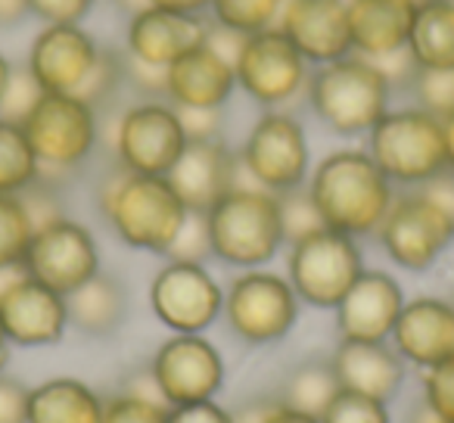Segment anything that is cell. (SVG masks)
<instances>
[{"label":"cell","instance_id":"b9f144b4","mask_svg":"<svg viewBox=\"0 0 454 423\" xmlns=\"http://www.w3.org/2000/svg\"><path fill=\"white\" fill-rule=\"evenodd\" d=\"M28 389L32 386L0 371V423H28Z\"/></svg>","mask_w":454,"mask_h":423},{"label":"cell","instance_id":"11a10c76","mask_svg":"<svg viewBox=\"0 0 454 423\" xmlns=\"http://www.w3.org/2000/svg\"><path fill=\"white\" fill-rule=\"evenodd\" d=\"M10 340H7V333H4V324H0V371H4V364L10 361Z\"/></svg>","mask_w":454,"mask_h":423},{"label":"cell","instance_id":"6da1fadb","mask_svg":"<svg viewBox=\"0 0 454 423\" xmlns=\"http://www.w3.org/2000/svg\"><path fill=\"white\" fill-rule=\"evenodd\" d=\"M305 190L324 224L355 240L373 237L398 196V187L380 171L364 146H340L311 165Z\"/></svg>","mask_w":454,"mask_h":423},{"label":"cell","instance_id":"d4e9b609","mask_svg":"<svg viewBox=\"0 0 454 423\" xmlns=\"http://www.w3.org/2000/svg\"><path fill=\"white\" fill-rule=\"evenodd\" d=\"M417 4L411 0H348L352 51L358 57L380 59L408 47Z\"/></svg>","mask_w":454,"mask_h":423},{"label":"cell","instance_id":"83f0119b","mask_svg":"<svg viewBox=\"0 0 454 423\" xmlns=\"http://www.w3.org/2000/svg\"><path fill=\"white\" fill-rule=\"evenodd\" d=\"M408 51L420 69H454V4L427 0L414 13Z\"/></svg>","mask_w":454,"mask_h":423},{"label":"cell","instance_id":"52a82bcc","mask_svg":"<svg viewBox=\"0 0 454 423\" xmlns=\"http://www.w3.org/2000/svg\"><path fill=\"white\" fill-rule=\"evenodd\" d=\"M22 128L41 162V177L59 184L94 156L100 144V109L75 94H44Z\"/></svg>","mask_w":454,"mask_h":423},{"label":"cell","instance_id":"4fadbf2b","mask_svg":"<svg viewBox=\"0 0 454 423\" xmlns=\"http://www.w3.org/2000/svg\"><path fill=\"white\" fill-rule=\"evenodd\" d=\"M224 284L202 262H175L150 280V311L168 333H208L221 321Z\"/></svg>","mask_w":454,"mask_h":423},{"label":"cell","instance_id":"30bf717a","mask_svg":"<svg viewBox=\"0 0 454 423\" xmlns=\"http://www.w3.org/2000/svg\"><path fill=\"white\" fill-rule=\"evenodd\" d=\"M383 255L408 274H427L454 243V218L423 190H398L373 234Z\"/></svg>","mask_w":454,"mask_h":423},{"label":"cell","instance_id":"484cf974","mask_svg":"<svg viewBox=\"0 0 454 423\" xmlns=\"http://www.w3.org/2000/svg\"><path fill=\"white\" fill-rule=\"evenodd\" d=\"M106 396L88 380L51 377L28 389V423H100Z\"/></svg>","mask_w":454,"mask_h":423},{"label":"cell","instance_id":"6f0895ef","mask_svg":"<svg viewBox=\"0 0 454 423\" xmlns=\"http://www.w3.org/2000/svg\"><path fill=\"white\" fill-rule=\"evenodd\" d=\"M411 4H417V7H420V4H427V0H411Z\"/></svg>","mask_w":454,"mask_h":423},{"label":"cell","instance_id":"9a60e30c","mask_svg":"<svg viewBox=\"0 0 454 423\" xmlns=\"http://www.w3.org/2000/svg\"><path fill=\"white\" fill-rule=\"evenodd\" d=\"M22 268L38 284L51 286L63 296H72L78 286H84L103 271L100 243L88 224L69 215L53 218V222L35 228Z\"/></svg>","mask_w":454,"mask_h":423},{"label":"cell","instance_id":"9c48e42d","mask_svg":"<svg viewBox=\"0 0 454 423\" xmlns=\"http://www.w3.org/2000/svg\"><path fill=\"white\" fill-rule=\"evenodd\" d=\"M237 156L243 181L278 196L305 187L311 175L309 131L290 109H262Z\"/></svg>","mask_w":454,"mask_h":423},{"label":"cell","instance_id":"4dcf8cb0","mask_svg":"<svg viewBox=\"0 0 454 423\" xmlns=\"http://www.w3.org/2000/svg\"><path fill=\"white\" fill-rule=\"evenodd\" d=\"M168 404L159 398L146 367L140 371V380L125 386L121 392L106 398L100 423H168Z\"/></svg>","mask_w":454,"mask_h":423},{"label":"cell","instance_id":"5b68a950","mask_svg":"<svg viewBox=\"0 0 454 423\" xmlns=\"http://www.w3.org/2000/svg\"><path fill=\"white\" fill-rule=\"evenodd\" d=\"M364 150L398 190H417L448 171L442 119L414 103L389 109L364 137Z\"/></svg>","mask_w":454,"mask_h":423},{"label":"cell","instance_id":"ffe728a7","mask_svg":"<svg viewBox=\"0 0 454 423\" xmlns=\"http://www.w3.org/2000/svg\"><path fill=\"white\" fill-rule=\"evenodd\" d=\"M278 28L311 66H327L355 53L348 0H286Z\"/></svg>","mask_w":454,"mask_h":423},{"label":"cell","instance_id":"f35d334b","mask_svg":"<svg viewBox=\"0 0 454 423\" xmlns=\"http://www.w3.org/2000/svg\"><path fill=\"white\" fill-rule=\"evenodd\" d=\"M41 97H44V90H41V84L32 78V72H28L26 66H16L13 78H10V84H7V94H4V103H0V119L22 125V121L32 115V109L38 106Z\"/></svg>","mask_w":454,"mask_h":423},{"label":"cell","instance_id":"1f68e13d","mask_svg":"<svg viewBox=\"0 0 454 423\" xmlns=\"http://www.w3.org/2000/svg\"><path fill=\"white\" fill-rule=\"evenodd\" d=\"M35 222L22 196L0 193V268H20L26 262Z\"/></svg>","mask_w":454,"mask_h":423},{"label":"cell","instance_id":"db71d44e","mask_svg":"<svg viewBox=\"0 0 454 423\" xmlns=\"http://www.w3.org/2000/svg\"><path fill=\"white\" fill-rule=\"evenodd\" d=\"M13 69L16 66L0 53V103H4V94H7V84H10V78H13Z\"/></svg>","mask_w":454,"mask_h":423},{"label":"cell","instance_id":"7402d4cb","mask_svg":"<svg viewBox=\"0 0 454 423\" xmlns=\"http://www.w3.org/2000/svg\"><path fill=\"white\" fill-rule=\"evenodd\" d=\"M206 32V16H184L171 13V10L146 7L140 13L128 16L125 57L146 66H156V69H168L177 57H184L196 44H202Z\"/></svg>","mask_w":454,"mask_h":423},{"label":"cell","instance_id":"7c38bea8","mask_svg":"<svg viewBox=\"0 0 454 423\" xmlns=\"http://www.w3.org/2000/svg\"><path fill=\"white\" fill-rule=\"evenodd\" d=\"M146 373L159 398L177 408L218 398L227 383V361L208 333H168L153 352Z\"/></svg>","mask_w":454,"mask_h":423},{"label":"cell","instance_id":"d6986e66","mask_svg":"<svg viewBox=\"0 0 454 423\" xmlns=\"http://www.w3.org/2000/svg\"><path fill=\"white\" fill-rule=\"evenodd\" d=\"M165 177L175 187V193L181 196L187 212L206 215L221 196L231 193L243 181L240 156H237V150L227 146L224 137L187 140L181 159Z\"/></svg>","mask_w":454,"mask_h":423},{"label":"cell","instance_id":"c3c4849f","mask_svg":"<svg viewBox=\"0 0 454 423\" xmlns=\"http://www.w3.org/2000/svg\"><path fill=\"white\" fill-rule=\"evenodd\" d=\"M417 190H423L429 200L439 202L448 215L454 218V171H442L439 177H433V181L423 184V187H417Z\"/></svg>","mask_w":454,"mask_h":423},{"label":"cell","instance_id":"8fae6325","mask_svg":"<svg viewBox=\"0 0 454 423\" xmlns=\"http://www.w3.org/2000/svg\"><path fill=\"white\" fill-rule=\"evenodd\" d=\"M234 72L237 88L262 109H290L296 100H305L315 66L274 26L247 35Z\"/></svg>","mask_w":454,"mask_h":423},{"label":"cell","instance_id":"4316f807","mask_svg":"<svg viewBox=\"0 0 454 423\" xmlns=\"http://www.w3.org/2000/svg\"><path fill=\"white\" fill-rule=\"evenodd\" d=\"M69 302V327H75L84 336H113L128 317V290L119 278L100 271L84 286H78Z\"/></svg>","mask_w":454,"mask_h":423},{"label":"cell","instance_id":"f546056e","mask_svg":"<svg viewBox=\"0 0 454 423\" xmlns=\"http://www.w3.org/2000/svg\"><path fill=\"white\" fill-rule=\"evenodd\" d=\"M41 181V162L35 156L28 134L16 121L0 119V193L22 196Z\"/></svg>","mask_w":454,"mask_h":423},{"label":"cell","instance_id":"cb8c5ba5","mask_svg":"<svg viewBox=\"0 0 454 423\" xmlns=\"http://www.w3.org/2000/svg\"><path fill=\"white\" fill-rule=\"evenodd\" d=\"M330 367L342 389L361 392V396L392 402L402 392L411 367L402 355L392 349V342H355L340 340L330 352Z\"/></svg>","mask_w":454,"mask_h":423},{"label":"cell","instance_id":"7a4b0ae2","mask_svg":"<svg viewBox=\"0 0 454 423\" xmlns=\"http://www.w3.org/2000/svg\"><path fill=\"white\" fill-rule=\"evenodd\" d=\"M97 208L121 247L162 259L190 215L168 177L137 175L119 165L97 187Z\"/></svg>","mask_w":454,"mask_h":423},{"label":"cell","instance_id":"60d3db41","mask_svg":"<svg viewBox=\"0 0 454 423\" xmlns=\"http://www.w3.org/2000/svg\"><path fill=\"white\" fill-rule=\"evenodd\" d=\"M97 0H28L32 16L44 26H82Z\"/></svg>","mask_w":454,"mask_h":423},{"label":"cell","instance_id":"f1b7e54d","mask_svg":"<svg viewBox=\"0 0 454 423\" xmlns=\"http://www.w3.org/2000/svg\"><path fill=\"white\" fill-rule=\"evenodd\" d=\"M340 389L342 386L336 380L333 367H330V358H315L293 367L290 377L284 380V386H280V392L274 398L296 411H305L311 417H321Z\"/></svg>","mask_w":454,"mask_h":423},{"label":"cell","instance_id":"7bdbcfd3","mask_svg":"<svg viewBox=\"0 0 454 423\" xmlns=\"http://www.w3.org/2000/svg\"><path fill=\"white\" fill-rule=\"evenodd\" d=\"M125 84H131L137 94H144V100H165V69L125 57Z\"/></svg>","mask_w":454,"mask_h":423},{"label":"cell","instance_id":"ee69618b","mask_svg":"<svg viewBox=\"0 0 454 423\" xmlns=\"http://www.w3.org/2000/svg\"><path fill=\"white\" fill-rule=\"evenodd\" d=\"M371 63L383 72L392 90H411L417 72H420V66L414 63L408 47H404V51H395V53H386V57H380V59H371Z\"/></svg>","mask_w":454,"mask_h":423},{"label":"cell","instance_id":"277c9868","mask_svg":"<svg viewBox=\"0 0 454 423\" xmlns=\"http://www.w3.org/2000/svg\"><path fill=\"white\" fill-rule=\"evenodd\" d=\"M305 103L315 119L336 137H367L389 113L392 88L367 57L348 53L327 66H315Z\"/></svg>","mask_w":454,"mask_h":423},{"label":"cell","instance_id":"3957f363","mask_svg":"<svg viewBox=\"0 0 454 423\" xmlns=\"http://www.w3.org/2000/svg\"><path fill=\"white\" fill-rule=\"evenodd\" d=\"M212 259L234 271L268 268L280 253H286L280 196L240 181L206 212Z\"/></svg>","mask_w":454,"mask_h":423},{"label":"cell","instance_id":"5bb4252c","mask_svg":"<svg viewBox=\"0 0 454 423\" xmlns=\"http://www.w3.org/2000/svg\"><path fill=\"white\" fill-rule=\"evenodd\" d=\"M187 146L181 115L168 100H140L113 125L115 165L137 175L165 177Z\"/></svg>","mask_w":454,"mask_h":423},{"label":"cell","instance_id":"d590c367","mask_svg":"<svg viewBox=\"0 0 454 423\" xmlns=\"http://www.w3.org/2000/svg\"><path fill=\"white\" fill-rule=\"evenodd\" d=\"M121 84H125V53H115V51H106V47H103L94 72H90L88 82L82 84V90H78L75 97H82L84 103L100 109L115 100Z\"/></svg>","mask_w":454,"mask_h":423},{"label":"cell","instance_id":"ba28073f","mask_svg":"<svg viewBox=\"0 0 454 423\" xmlns=\"http://www.w3.org/2000/svg\"><path fill=\"white\" fill-rule=\"evenodd\" d=\"M361 240L321 228L286 247V280L299 302L317 311H333L364 271Z\"/></svg>","mask_w":454,"mask_h":423},{"label":"cell","instance_id":"8992f818","mask_svg":"<svg viewBox=\"0 0 454 423\" xmlns=\"http://www.w3.org/2000/svg\"><path fill=\"white\" fill-rule=\"evenodd\" d=\"M299 315H302V302L286 274H278L271 268H249L227 280L221 321L243 346H278L293 333Z\"/></svg>","mask_w":454,"mask_h":423},{"label":"cell","instance_id":"44dd1931","mask_svg":"<svg viewBox=\"0 0 454 423\" xmlns=\"http://www.w3.org/2000/svg\"><path fill=\"white\" fill-rule=\"evenodd\" d=\"M389 342L414 371L448 358L454 352V299L433 293L408 296Z\"/></svg>","mask_w":454,"mask_h":423},{"label":"cell","instance_id":"2e32d148","mask_svg":"<svg viewBox=\"0 0 454 423\" xmlns=\"http://www.w3.org/2000/svg\"><path fill=\"white\" fill-rule=\"evenodd\" d=\"M0 324L13 349H51L69 333V302L22 274L0 293Z\"/></svg>","mask_w":454,"mask_h":423},{"label":"cell","instance_id":"d6a6232c","mask_svg":"<svg viewBox=\"0 0 454 423\" xmlns=\"http://www.w3.org/2000/svg\"><path fill=\"white\" fill-rule=\"evenodd\" d=\"M286 0H212V22L224 28H234L243 35H255L274 28L280 20Z\"/></svg>","mask_w":454,"mask_h":423},{"label":"cell","instance_id":"816d5d0a","mask_svg":"<svg viewBox=\"0 0 454 423\" xmlns=\"http://www.w3.org/2000/svg\"><path fill=\"white\" fill-rule=\"evenodd\" d=\"M28 16H32L28 0H0V26L4 28L20 26V22H26Z\"/></svg>","mask_w":454,"mask_h":423},{"label":"cell","instance_id":"74e56055","mask_svg":"<svg viewBox=\"0 0 454 423\" xmlns=\"http://www.w3.org/2000/svg\"><path fill=\"white\" fill-rule=\"evenodd\" d=\"M280 218H284V237H286V247L302 237L315 234V231L327 228L317 212L315 200L309 196V190L299 187L290 190V193H280Z\"/></svg>","mask_w":454,"mask_h":423},{"label":"cell","instance_id":"bcb514c9","mask_svg":"<svg viewBox=\"0 0 454 423\" xmlns=\"http://www.w3.org/2000/svg\"><path fill=\"white\" fill-rule=\"evenodd\" d=\"M168 423H234V411L224 408L218 398L212 402L177 404L168 411Z\"/></svg>","mask_w":454,"mask_h":423},{"label":"cell","instance_id":"f5cc1de1","mask_svg":"<svg viewBox=\"0 0 454 423\" xmlns=\"http://www.w3.org/2000/svg\"><path fill=\"white\" fill-rule=\"evenodd\" d=\"M442 131H445V162L448 171H454V113L442 119Z\"/></svg>","mask_w":454,"mask_h":423},{"label":"cell","instance_id":"f907efd6","mask_svg":"<svg viewBox=\"0 0 454 423\" xmlns=\"http://www.w3.org/2000/svg\"><path fill=\"white\" fill-rule=\"evenodd\" d=\"M146 7L156 10H171V13H184V16H206L212 0H146Z\"/></svg>","mask_w":454,"mask_h":423},{"label":"cell","instance_id":"8d00e7d4","mask_svg":"<svg viewBox=\"0 0 454 423\" xmlns=\"http://www.w3.org/2000/svg\"><path fill=\"white\" fill-rule=\"evenodd\" d=\"M408 94L414 97V106L448 119L454 113V69H420Z\"/></svg>","mask_w":454,"mask_h":423},{"label":"cell","instance_id":"7dc6e473","mask_svg":"<svg viewBox=\"0 0 454 423\" xmlns=\"http://www.w3.org/2000/svg\"><path fill=\"white\" fill-rule=\"evenodd\" d=\"M243 41H247V35H243V32H234V28H224V26H218V22H208L206 44L212 47L215 53H221L224 59H231V63H237V57H240Z\"/></svg>","mask_w":454,"mask_h":423},{"label":"cell","instance_id":"836d02e7","mask_svg":"<svg viewBox=\"0 0 454 423\" xmlns=\"http://www.w3.org/2000/svg\"><path fill=\"white\" fill-rule=\"evenodd\" d=\"M417 373H420V408L454 423V352Z\"/></svg>","mask_w":454,"mask_h":423},{"label":"cell","instance_id":"681fc988","mask_svg":"<svg viewBox=\"0 0 454 423\" xmlns=\"http://www.w3.org/2000/svg\"><path fill=\"white\" fill-rule=\"evenodd\" d=\"M262 423H321V417H311V414H305V411H296V408H290V404L271 398Z\"/></svg>","mask_w":454,"mask_h":423},{"label":"cell","instance_id":"ac0fdd59","mask_svg":"<svg viewBox=\"0 0 454 423\" xmlns=\"http://www.w3.org/2000/svg\"><path fill=\"white\" fill-rule=\"evenodd\" d=\"M404 302L408 293L395 274L386 268H364L352 290L333 309L336 333L340 340L355 342H389Z\"/></svg>","mask_w":454,"mask_h":423},{"label":"cell","instance_id":"603a6c76","mask_svg":"<svg viewBox=\"0 0 454 423\" xmlns=\"http://www.w3.org/2000/svg\"><path fill=\"white\" fill-rule=\"evenodd\" d=\"M237 90L234 63L202 41L165 69V100L177 109H224Z\"/></svg>","mask_w":454,"mask_h":423},{"label":"cell","instance_id":"e0dca14e","mask_svg":"<svg viewBox=\"0 0 454 423\" xmlns=\"http://www.w3.org/2000/svg\"><path fill=\"white\" fill-rule=\"evenodd\" d=\"M100 53L103 47L84 26H44L28 44L22 66L44 94H78Z\"/></svg>","mask_w":454,"mask_h":423},{"label":"cell","instance_id":"680465c9","mask_svg":"<svg viewBox=\"0 0 454 423\" xmlns=\"http://www.w3.org/2000/svg\"><path fill=\"white\" fill-rule=\"evenodd\" d=\"M451 4H454V0H451Z\"/></svg>","mask_w":454,"mask_h":423},{"label":"cell","instance_id":"9f6ffc18","mask_svg":"<svg viewBox=\"0 0 454 423\" xmlns=\"http://www.w3.org/2000/svg\"><path fill=\"white\" fill-rule=\"evenodd\" d=\"M411 423H451V420H442V417L429 414L427 408H420V411H417V414H414V420H411Z\"/></svg>","mask_w":454,"mask_h":423},{"label":"cell","instance_id":"e575fe53","mask_svg":"<svg viewBox=\"0 0 454 423\" xmlns=\"http://www.w3.org/2000/svg\"><path fill=\"white\" fill-rule=\"evenodd\" d=\"M321 423H392L389 402L361 396L352 389H340L336 398L321 414Z\"/></svg>","mask_w":454,"mask_h":423},{"label":"cell","instance_id":"f6af8a7d","mask_svg":"<svg viewBox=\"0 0 454 423\" xmlns=\"http://www.w3.org/2000/svg\"><path fill=\"white\" fill-rule=\"evenodd\" d=\"M177 109V106H175ZM187 140H215L221 137L224 109H177Z\"/></svg>","mask_w":454,"mask_h":423},{"label":"cell","instance_id":"ab89813d","mask_svg":"<svg viewBox=\"0 0 454 423\" xmlns=\"http://www.w3.org/2000/svg\"><path fill=\"white\" fill-rule=\"evenodd\" d=\"M165 259L202 262V265L212 259V240H208L206 215H200V212H190L187 222H184V228H181V234H177V240L171 243V249H168V255H165Z\"/></svg>","mask_w":454,"mask_h":423}]
</instances>
